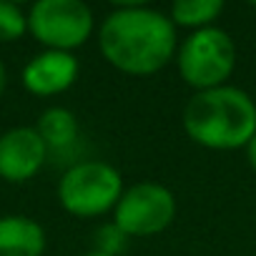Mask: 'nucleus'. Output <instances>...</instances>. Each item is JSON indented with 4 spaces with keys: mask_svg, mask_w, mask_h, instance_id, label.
<instances>
[{
    "mask_svg": "<svg viewBox=\"0 0 256 256\" xmlns=\"http://www.w3.org/2000/svg\"><path fill=\"white\" fill-rule=\"evenodd\" d=\"M221 13H224L221 0H176L171 6L168 18L176 28H188L194 33V30L216 26Z\"/></svg>",
    "mask_w": 256,
    "mask_h": 256,
    "instance_id": "obj_11",
    "label": "nucleus"
},
{
    "mask_svg": "<svg viewBox=\"0 0 256 256\" xmlns=\"http://www.w3.org/2000/svg\"><path fill=\"white\" fill-rule=\"evenodd\" d=\"M246 151V161H248V166H251V171L256 174V136L248 141V146L244 148Z\"/></svg>",
    "mask_w": 256,
    "mask_h": 256,
    "instance_id": "obj_14",
    "label": "nucleus"
},
{
    "mask_svg": "<svg viewBox=\"0 0 256 256\" xmlns=\"http://www.w3.org/2000/svg\"><path fill=\"white\" fill-rule=\"evenodd\" d=\"M98 48L108 66L120 73L154 76L176 58V26L164 10L118 6L98 26Z\"/></svg>",
    "mask_w": 256,
    "mask_h": 256,
    "instance_id": "obj_1",
    "label": "nucleus"
},
{
    "mask_svg": "<svg viewBox=\"0 0 256 256\" xmlns=\"http://www.w3.org/2000/svg\"><path fill=\"white\" fill-rule=\"evenodd\" d=\"M123 194V176L106 161H78L58 181V201L66 214L96 218L116 208Z\"/></svg>",
    "mask_w": 256,
    "mask_h": 256,
    "instance_id": "obj_4",
    "label": "nucleus"
},
{
    "mask_svg": "<svg viewBox=\"0 0 256 256\" xmlns=\"http://www.w3.org/2000/svg\"><path fill=\"white\" fill-rule=\"evenodd\" d=\"M126 246H128V236H126L113 221L98 226L96 234H93V251H98V254L120 256V254L126 251Z\"/></svg>",
    "mask_w": 256,
    "mask_h": 256,
    "instance_id": "obj_13",
    "label": "nucleus"
},
{
    "mask_svg": "<svg viewBox=\"0 0 256 256\" xmlns=\"http://www.w3.org/2000/svg\"><path fill=\"white\" fill-rule=\"evenodd\" d=\"M46 231L43 226L23 214L0 216V256H43Z\"/></svg>",
    "mask_w": 256,
    "mask_h": 256,
    "instance_id": "obj_9",
    "label": "nucleus"
},
{
    "mask_svg": "<svg viewBox=\"0 0 256 256\" xmlns=\"http://www.w3.org/2000/svg\"><path fill=\"white\" fill-rule=\"evenodd\" d=\"M78 73H80V66L73 53L40 50L26 63L20 80L28 93L38 98H50V96L66 93L78 80Z\"/></svg>",
    "mask_w": 256,
    "mask_h": 256,
    "instance_id": "obj_8",
    "label": "nucleus"
},
{
    "mask_svg": "<svg viewBox=\"0 0 256 256\" xmlns=\"http://www.w3.org/2000/svg\"><path fill=\"white\" fill-rule=\"evenodd\" d=\"M28 33V13L20 6L0 0V43L20 40Z\"/></svg>",
    "mask_w": 256,
    "mask_h": 256,
    "instance_id": "obj_12",
    "label": "nucleus"
},
{
    "mask_svg": "<svg viewBox=\"0 0 256 256\" xmlns=\"http://www.w3.org/2000/svg\"><path fill=\"white\" fill-rule=\"evenodd\" d=\"M36 131L40 134L48 151H63L70 148L78 138V118L63 106H50L38 116Z\"/></svg>",
    "mask_w": 256,
    "mask_h": 256,
    "instance_id": "obj_10",
    "label": "nucleus"
},
{
    "mask_svg": "<svg viewBox=\"0 0 256 256\" xmlns=\"http://www.w3.org/2000/svg\"><path fill=\"white\" fill-rule=\"evenodd\" d=\"M48 146L36 126H16L0 136V178L8 184H26L40 174L48 161Z\"/></svg>",
    "mask_w": 256,
    "mask_h": 256,
    "instance_id": "obj_7",
    "label": "nucleus"
},
{
    "mask_svg": "<svg viewBox=\"0 0 256 256\" xmlns=\"http://www.w3.org/2000/svg\"><path fill=\"white\" fill-rule=\"evenodd\" d=\"M176 211V196L168 186L158 181H138L123 188L113 208V224L128 238H146L166 231L174 224Z\"/></svg>",
    "mask_w": 256,
    "mask_h": 256,
    "instance_id": "obj_6",
    "label": "nucleus"
},
{
    "mask_svg": "<svg viewBox=\"0 0 256 256\" xmlns=\"http://www.w3.org/2000/svg\"><path fill=\"white\" fill-rule=\"evenodd\" d=\"M96 30L93 10L83 0H38L28 10V33L46 50L73 53Z\"/></svg>",
    "mask_w": 256,
    "mask_h": 256,
    "instance_id": "obj_5",
    "label": "nucleus"
},
{
    "mask_svg": "<svg viewBox=\"0 0 256 256\" xmlns=\"http://www.w3.org/2000/svg\"><path fill=\"white\" fill-rule=\"evenodd\" d=\"M254 100H256V98H254Z\"/></svg>",
    "mask_w": 256,
    "mask_h": 256,
    "instance_id": "obj_17",
    "label": "nucleus"
},
{
    "mask_svg": "<svg viewBox=\"0 0 256 256\" xmlns=\"http://www.w3.org/2000/svg\"><path fill=\"white\" fill-rule=\"evenodd\" d=\"M184 131L196 146L208 151L246 148L256 136V100L228 83L198 90L184 108Z\"/></svg>",
    "mask_w": 256,
    "mask_h": 256,
    "instance_id": "obj_2",
    "label": "nucleus"
},
{
    "mask_svg": "<svg viewBox=\"0 0 256 256\" xmlns=\"http://www.w3.org/2000/svg\"><path fill=\"white\" fill-rule=\"evenodd\" d=\"M6 88H8V70H6V66H3V60H0V98H3V93H6Z\"/></svg>",
    "mask_w": 256,
    "mask_h": 256,
    "instance_id": "obj_15",
    "label": "nucleus"
},
{
    "mask_svg": "<svg viewBox=\"0 0 256 256\" xmlns=\"http://www.w3.org/2000/svg\"><path fill=\"white\" fill-rule=\"evenodd\" d=\"M83 256H106V254H98V251H93V248H90V251H88V254H83Z\"/></svg>",
    "mask_w": 256,
    "mask_h": 256,
    "instance_id": "obj_16",
    "label": "nucleus"
},
{
    "mask_svg": "<svg viewBox=\"0 0 256 256\" xmlns=\"http://www.w3.org/2000/svg\"><path fill=\"white\" fill-rule=\"evenodd\" d=\"M176 68L194 93L226 86L236 70V43L218 26L194 30L178 43Z\"/></svg>",
    "mask_w": 256,
    "mask_h": 256,
    "instance_id": "obj_3",
    "label": "nucleus"
}]
</instances>
